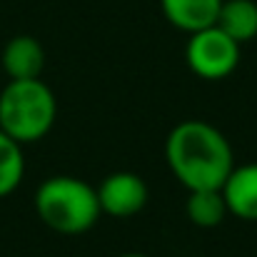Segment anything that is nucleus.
I'll return each instance as SVG.
<instances>
[{
    "mask_svg": "<svg viewBox=\"0 0 257 257\" xmlns=\"http://www.w3.org/2000/svg\"><path fill=\"white\" fill-rule=\"evenodd\" d=\"M165 160L187 190H222L235 168L227 138L210 122L185 120L165 140Z\"/></svg>",
    "mask_w": 257,
    "mask_h": 257,
    "instance_id": "f257e3e1",
    "label": "nucleus"
},
{
    "mask_svg": "<svg viewBox=\"0 0 257 257\" xmlns=\"http://www.w3.org/2000/svg\"><path fill=\"white\" fill-rule=\"evenodd\" d=\"M35 210L40 220L60 235H83L102 215L97 190L73 175L48 177L35 192Z\"/></svg>",
    "mask_w": 257,
    "mask_h": 257,
    "instance_id": "f03ea898",
    "label": "nucleus"
},
{
    "mask_svg": "<svg viewBox=\"0 0 257 257\" xmlns=\"http://www.w3.org/2000/svg\"><path fill=\"white\" fill-rule=\"evenodd\" d=\"M58 102L40 78L8 80L0 92V130L15 143H38L55 125Z\"/></svg>",
    "mask_w": 257,
    "mask_h": 257,
    "instance_id": "7ed1b4c3",
    "label": "nucleus"
},
{
    "mask_svg": "<svg viewBox=\"0 0 257 257\" xmlns=\"http://www.w3.org/2000/svg\"><path fill=\"white\" fill-rule=\"evenodd\" d=\"M187 68L202 80H222L240 63V43H235L217 25L190 33L185 45Z\"/></svg>",
    "mask_w": 257,
    "mask_h": 257,
    "instance_id": "20e7f679",
    "label": "nucleus"
},
{
    "mask_svg": "<svg viewBox=\"0 0 257 257\" xmlns=\"http://www.w3.org/2000/svg\"><path fill=\"white\" fill-rule=\"evenodd\" d=\"M100 212L112 217H133L148 202V185L135 172H112L97 187Z\"/></svg>",
    "mask_w": 257,
    "mask_h": 257,
    "instance_id": "39448f33",
    "label": "nucleus"
},
{
    "mask_svg": "<svg viewBox=\"0 0 257 257\" xmlns=\"http://www.w3.org/2000/svg\"><path fill=\"white\" fill-rule=\"evenodd\" d=\"M0 63L8 80L40 78L43 65H45V50L33 35H15L5 43Z\"/></svg>",
    "mask_w": 257,
    "mask_h": 257,
    "instance_id": "423d86ee",
    "label": "nucleus"
},
{
    "mask_svg": "<svg viewBox=\"0 0 257 257\" xmlns=\"http://www.w3.org/2000/svg\"><path fill=\"white\" fill-rule=\"evenodd\" d=\"M222 195L230 215L257 222V163L232 168L222 185Z\"/></svg>",
    "mask_w": 257,
    "mask_h": 257,
    "instance_id": "0eeeda50",
    "label": "nucleus"
},
{
    "mask_svg": "<svg viewBox=\"0 0 257 257\" xmlns=\"http://www.w3.org/2000/svg\"><path fill=\"white\" fill-rule=\"evenodd\" d=\"M165 20L185 33H197L217 23L222 0H160Z\"/></svg>",
    "mask_w": 257,
    "mask_h": 257,
    "instance_id": "6e6552de",
    "label": "nucleus"
},
{
    "mask_svg": "<svg viewBox=\"0 0 257 257\" xmlns=\"http://www.w3.org/2000/svg\"><path fill=\"white\" fill-rule=\"evenodd\" d=\"M222 33H227L235 43H250L257 38V3L255 0H222L217 23Z\"/></svg>",
    "mask_w": 257,
    "mask_h": 257,
    "instance_id": "1a4fd4ad",
    "label": "nucleus"
},
{
    "mask_svg": "<svg viewBox=\"0 0 257 257\" xmlns=\"http://www.w3.org/2000/svg\"><path fill=\"white\" fill-rule=\"evenodd\" d=\"M185 212L197 227H215L230 215L222 190H190Z\"/></svg>",
    "mask_w": 257,
    "mask_h": 257,
    "instance_id": "9d476101",
    "label": "nucleus"
},
{
    "mask_svg": "<svg viewBox=\"0 0 257 257\" xmlns=\"http://www.w3.org/2000/svg\"><path fill=\"white\" fill-rule=\"evenodd\" d=\"M20 148V143H15L0 130V200L15 192L25 175V158Z\"/></svg>",
    "mask_w": 257,
    "mask_h": 257,
    "instance_id": "9b49d317",
    "label": "nucleus"
},
{
    "mask_svg": "<svg viewBox=\"0 0 257 257\" xmlns=\"http://www.w3.org/2000/svg\"><path fill=\"white\" fill-rule=\"evenodd\" d=\"M120 257H148V255H143V252H125V255H120Z\"/></svg>",
    "mask_w": 257,
    "mask_h": 257,
    "instance_id": "f8f14e48",
    "label": "nucleus"
}]
</instances>
